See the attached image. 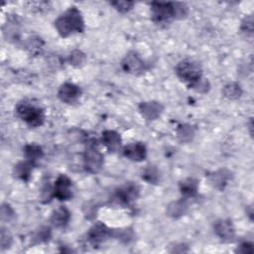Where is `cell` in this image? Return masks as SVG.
Wrapping results in <instances>:
<instances>
[{
    "mask_svg": "<svg viewBox=\"0 0 254 254\" xmlns=\"http://www.w3.org/2000/svg\"><path fill=\"white\" fill-rule=\"evenodd\" d=\"M55 27L58 33L63 38H65L74 33H82L84 30V21L80 11L72 6L58 17L55 21Z\"/></svg>",
    "mask_w": 254,
    "mask_h": 254,
    "instance_id": "1",
    "label": "cell"
},
{
    "mask_svg": "<svg viewBox=\"0 0 254 254\" xmlns=\"http://www.w3.org/2000/svg\"><path fill=\"white\" fill-rule=\"evenodd\" d=\"M16 115L31 127H39L45 121L44 110L29 102H21L16 106Z\"/></svg>",
    "mask_w": 254,
    "mask_h": 254,
    "instance_id": "2",
    "label": "cell"
},
{
    "mask_svg": "<svg viewBox=\"0 0 254 254\" xmlns=\"http://www.w3.org/2000/svg\"><path fill=\"white\" fill-rule=\"evenodd\" d=\"M176 73L182 80L189 83L190 87L202 77L199 64L190 59L183 60L176 65Z\"/></svg>",
    "mask_w": 254,
    "mask_h": 254,
    "instance_id": "3",
    "label": "cell"
},
{
    "mask_svg": "<svg viewBox=\"0 0 254 254\" xmlns=\"http://www.w3.org/2000/svg\"><path fill=\"white\" fill-rule=\"evenodd\" d=\"M84 169L91 174L98 173L103 166V155L99 151L97 142L94 139L88 141L83 153Z\"/></svg>",
    "mask_w": 254,
    "mask_h": 254,
    "instance_id": "4",
    "label": "cell"
},
{
    "mask_svg": "<svg viewBox=\"0 0 254 254\" xmlns=\"http://www.w3.org/2000/svg\"><path fill=\"white\" fill-rule=\"evenodd\" d=\"M152 19L155 23L165 24L172 19H176V3L172 2H152Z\"/></svg>",
    "mask_w": 254,
    "mask_h": 254,
    "instance_id": "5",
    "label": "cell"
},
{
    "mask_svg": "<svg viewBox=\"0 0 254 254\" xmlns=\"http://www.w3.org/2000/svg\"><path fill=\"white\" fill-rule=\"evenodd\" d=\"M54 196L60 200H67L71 198V181L65 175H60L55 182Z\"/></svg>",
    "mask_w": 254,
    "mask_h": 254,
    "instance_id": "6",
    "label": "cell"
},
{
    "mask_svg": "<svg viewBox=\"0 0 254 254\" xmlns=\"http://www.w3.org/2000/svg\"><path fill=\"white\" fill-rule=\"evenodd\" d=\"M144 62L135 52L128 53L121 62L122 68L132 74H139L144 70Z\"/></svg>",
    "mask_w": 254,
    "mask_h": 254,
    "instance_id": "7",
    "label": "cell"
},
{
    "mask_svg": "<svg viewBox=\"0 0 254 254\" xmlns=\"http://www.w3.org/2000/svg\"><path fill=\"white\" fill-rule=\"evenodd\" d=\"M81 94L80 88L70 82H65L63 85H61L59 91H58V97L64 103L71 104L75 102L78 97Z\"/></svg>",
    "mask_w": 254,
    "mask_h": 254,
    "instance_id": "8",
    "label": "cell"
},
{
    "mask_svg": "<svg viewBox=\"0 0 254 254\" xmlns=\"http://www.w3.org/2000/svg\"><path fill=\"white\" fill-rule=\"evenodd\" d=\"M214 232L223 241H231L235 237V228L229 219H221L214 223Z\"/></svg>",
    "mask_w": 254,
    "mask_h": 254,
    "instance_id": "9",
    "label": "cell"
},
{
    "mask_svg": "<svg viewBox=\"0 0 254 254\" xmlns=\"http://www.w3.org/2000/svg\"><path fill=\"white\" fill-rule=\"evenodd\" d=\"M111 235V229L101 222L95 223L87 232V238L92 244H99Z\"/></svg>",
    "mask_w": 254,
    "mask_h": 254,
    "instance_id": "10",
    "label": "cell"
},
{
    "mask_svg": "<svg viewBox=\"0 0 254 254\" xmlns=\"http://www.w3.org/2000/svg\"><path fill=\"white\" fill-rule=\"evenodd\" d=\"M123 154L129 160H132L135 162H141L145 160L147 156V149L142 142H134L124 147Z\"/></svg>",
    "mask_w": 254,
    "mask_h": 254,
    "instance_id": "11",
    "label": "cell"
},
{
    "mask_svg": "<svg viewBox=\"0 0 254 254\" xmlns=\"http://www.w3.org/2000/svg\"><path fill=\"white\" fill-rule=\"evenodd\" d=\"M139 195V189L136 185L127 184L120 188L117 190L116 197L120 200V202L124 204H129L133 200H135Z\"/></svg>",
    "mask_w": 254,
    "mask_h": 254,
    "instance_id": "12",
    "label": "cell"
},
{
    "mask_svg": "<svg viewBox=\"0 0 254 254\" xmlns=\"http://www.w3.org/2000/svg\"><path fill=\"white\" fill-rule=\"evenodd\" d=\"M102 142L106 146L109 152L116 153L121 148V137L120 134L113 130H105L102 132Z\"/></svg>",
    "mask_w": 254,
    "mask_h": 254,
    "instance_id": "13",
    "label": "cell"
},
{
    "mask_svg": "<svg viewBox=\"0 0 254 254\" xmlns=\"http://www.w3.org/2000/svg\"><path fill=\"white\" fill-rule=\"evenodd\" d=\"M141 114L148 120H154L160 116L163 111V106L155 101L142 102L139 106Z\"/></svg>",
    "mask_w": 254,
    "mask_h": 254,
    "instance_id": "14",
    "label": "cell"
},
{
    "mask_svg": "<svg viewBox=\"0 0 254 254\" xmlns=\"http://www.w3.org/2000/svg\"><path fill=\"white\" fill-rule=\"evenodd\" d=\"M70 218V213L68 209L64 206H60L56 210L53 211L51 215V222L56 227H64Z\"/></svg>",
    "mask_w": 254,
    "mask_h": 254,
    "instance_id": "15",
    "label": "cell"
},
{
    "mask_svg": "<svg viewBox=\"0 0 254 254\" xmlns=\"http://www.w3.org/2000/svg\"><path fill=\"white\" fill-rule=\"evenodd\" d=\"M32 169H33V162L28 160L19 162L14 167V175L23 181H28L31 176Z\"/></svg>",
    "mask_w": 254,
    "mask_h": 254,
    "instance_id": "16",
    "label": "cell"
},
{
    "mask_svg": "<svg viewBox=\"0 0 254 254\" xmlns=\"http://www.w3.org/2000/svg\"><path fill=\"white\" fill-rule=\"evenodd\" d=\"M180 190L183 195L190 197L194 196L197 191V181L194 179H187L180 184Z\"/></svg>",
    "mask_w": 254,
    "mask_h": 254,
    "instance_id": "17",
    "label": "cell"
},
{
    "mask_svg": "<svg viewBox=\"0 0 254 254\" xmlns=\"http://www.w3.org/2000/svg\"><path fill=\"white\" fill-rule=\"evenodd\" d=\"M44 155L43 149L36 144H29L24 147V156L26 157V160L35 162L39 159H41Z\"/></svg>",
    "mask_w": 254,
    "mask_h": 254,
    "instance_id": "18",
    "label": "cell"
},
{
    "mask_svg": "<svg viewBox=\"0 0 254 254\" xmlns=\"http://www.w3.org/2000/svg\"><path fill=\"white\" fill-rule=\"evenodd\" d=\"M222 94L228 99H237L242 94V89L239 84L231 82L224 85L222 89Z\"/></svg>",
    "mask_w": 254,
    "mask_h": 254,
    "instance_id": "19",
    "label": "cell"
},
{
    "mask_svg": "<svg viewBox=\"0 0 254 254\" xmlns=\"http://www.w3.org/2000/svg\"><path fill=\"white\" fill-rule=\"evenodd\" d=\"M227 179H228V176L227 174H225V171H219L211 176L210 181L215 188L219 190H223Z\"/></svg>",
    "mask_w": 254,
    "mask_h": 254,
    "instance_id": "20",
    "label": "cell"
},
{
    "mask_svg": "<svg viewBox=\"0 0 254 254\" xmlns=\"http://www.w3.org/2000/svg\"><path fill=\"white\" fill-rule=\"evenodd\" d=\"M177 134H178L179 139L181 141L185 142V141H190L192 138L194 132H193V129L191 128V126L183 125V126H180V128L178 129Z\"/></svg>",
    "mask_w": 254,
    "mask_h": 254,
    "instance_id": "21",
    "label": "cell"
},
{
    "mask_svg": "<svg viewBox=\"0 0 254 254\" xmlns=\"http://www.w3.org/2000/svg\"><path fill=\"white\" fill-rule=\"evenodd\" d=\"M143 178L150 184H156L159 180V172L154 166H148V168L144 171Z\"/></svg>",
    "mask_w": 254,
    "mask_h": 254,
    "instance_id": "22",
    "label": "cell"
},
{
    "mask_svg": "<svg viewBox=\"0 0 254 254\" xmlns=\"http://www.w3.org/2000/svg\"><path fill=\"white\" fill-rule=\"evenodd\" d=\"M110 4L119 12L126 13L132 9L134 6V2L132 1H113L110 2Z\"/></svg>",
    "mask_w": 254,
    "mask_h": 254,
    "instance_id": "23",
    "label": "cell"
},
{
    "mask_svg": "<svg viewBox=\"0 0 254 254\" xmlns=\"http://www.w3.org/2000/svg\"><path fill=\"white\" fill-rule=\"evenodd\" d=\"M186 209V205L183 203V201H176L169 205V214L173 216H178L184 214Z\"/></svg>",
    "mask_w": 254,
    "mask_h": 254,
    "instance_id": "24",
    "label": "cell"
},
{
    "mask_svg": "<svg viewBox=\"0 0 254 254\" xmlns=\"http://www.w3.org/2000/svg\"><path fill=\"white\" fill-rule=\"evenodd\" d=\"M85 61V57L84 55L80 52V51H74L71 55H70V63L73 65L79 66L80 64H82Z\"/></svg>",
    "mask_w": 254,
    "mask_h": 254,
    "instance_id": "25",
    "label": "cell"
},
{
    "mask_svg": "<svg viewBox=\"0 0 254 254\" xmlns=\"http://www.w3.org/2000/svg\"><path fill=\"white\" fill-rule=\"evenodd\" d=\"M241 29L245 32V33H248V34H252V31H253V19H252V16H247L246 18H244V20L242 21L241 23Z\"/></svg>",
    "mask_w": 254,
    "mask_h": 254,
    "instance_id": "26",
    "label": "cell"
},
{
    "mask_svg": "<svg viewBox=\"0 0 254 254\" xmlns=\"http://www.w3.org/2000/svg\"><path fill=\"white\" fill-rule=\"evenodd\" d=\"M12 242V236L10 235V233L8 231H6V229L2 228L1 229V246L2 249L7 248L11 245Z\"/></svg>",
    "mask_w": 254,
    "mask_h": 254,
    "instance_id": "27",
    "label": "cell"
},
{
    "mask_svg": "<svg viewBox=\"0 0 254 254\" xmlns=\"http://www.w3.org/2000/svg\"><path fill=\"white\" fill-rule=\"evenodd\" d=\"M237 251L241 252V253H252L253 252L252 244H250L248 242H243L242 244L239 245V247L237 248Z\"/></svg>",
    "mask_w": 254,
    "mask_h": 254,
    "instance_id": "28",
    "label": "cell"
}]
</instances>
